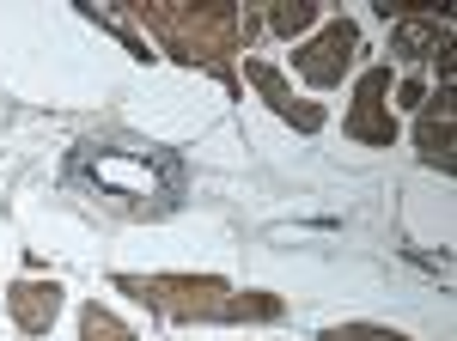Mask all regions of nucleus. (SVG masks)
Instances as JSON below:
<instances>
[{
    "label": "nucleus",
    "mask_w": 457,
    "mask_h": 341,
    "mask_svg": "<svg viewBox=\"0 0 457 341\" xmlns=\"http://www.w3.org/2000/svg\"><path fill=\"white\" fill-rule=\"evenodd\" d=\"M122 19L141 25L171 62L208 68L226 92L238 86V55H245V43L256 37V19L238 12L232 0H208V6H189V0H129Z\"/></svg>",
    "instance_id": "f257e3e1"
},
{
    "label": "nucleus",
    "mask_w": 457,
    "mask_h": 341,
    "mask_svg": "<svg viewBox=\"0 0 457 341\" xmlns=\"http://www.w3.org/2000/svg\"><path fill=\"white\" fill-rule=\"evenodd\" d=\"M116 293L141 299L165 323H281V293H238L220 274H116Z\"/></svg>",
    "instance_id": "f03ea898"
},
{
    "label": "nucleus",
    "mask_w": 457,
    "mask_h": 341,
    "mask_svg": "<svg viewBox=\"0 0 457 341\" xmlns=\"http://www.w3.org/2000/svg\"><path fill=\"white\" fill-rule=\"evenodd\" d=\"M73 183H92L104 202H116L122 213H171L183 195V165L171 153H122V146H73Z\"/></svg>",
    "instance_id": "7ed1b4c3"
},
{
    "label": "nucleus",
    "mask_w": 457,
    "mask_h": 341,
    "mask_svg": "<svg viewBox=\"0 0 457 341\" xmlns=\"http://www.w3.org/2000/svg\"><path fill=\"white\" fill-rule=\"evenodd\" d=\"M353 55H360V25L353 19H329L317 37H305L299 49H293V73L317 86V92H329V86H342V73L353 68Z\"/></svg>",
    "instance_id": "20e7f679"
},
{
    "label": "nucleus",
    "mask_w": 457,
    "mask_h": 341,
    "mask_svg": "<svg viewBox=\"0 0 457 341\" xmlns=\"http://www.w3.org/2000/svg\"><path fill=\"white\" fill-rule=\"evenodd\" d=\"M342 129H348V140H360V146H390V140H396V116H390V68H366L360 73Z\"/></svg>",
    "instance_id": "39448f33"
},
{
    "label": "nucleus",
    "mask_w": 457,
    "mask_h": 341,
    "mask_svg": "<svg viewBox=\"0 0 457 341\" xmlns=\"http://www.w3.org/2000/svg\"><path fill=\"white\" fill-rule=\"evenodd\" d=\"M245 79L256 86V98L269 104L281 122H293L299 135H317V129H323V104L299 98V92H293V79H287L275 62H262V55H245Z\"/></svg>",
    "instance_id": "423d86ee"
},
{
    "label": "nucleus",
    "mask_w": 457,
    "mask_h": 341,
    "mask_svg": "<svg viewBox=\"0 0 457 341\" xmlns=\"http://www.w3.org/2000/svg\"><path fill=\"white\" fill-rule=\"evenodd\" d=\"M385 19H390V55H403V62L452 49V19L433 6H385Z\"/></svg>",
    "instance_id": "0eeeda50"
},
{
    "label": "nucleus",
    "mask_w": 457,
    "mask_h": 341,
    "mask_svg": "<svg viewBox=\"0 0 457 341\" xmlns=\"http://www.w3.org/2000/svg\"><path fill=\"white\" fill-rule=\"evenodd\" d=\"M62 280H12L6 287V317L25 329V336H49L55 317H62Z\"/></svg>",
    "instance_id": "6e6552de"
},
{
    "label": "nucleus",
    "mask_w": 457,
    "mask_h": 341,
    "mask_svg": "<svg viewBox=\"0 0 457 341\" xmlns=\"http://www.w3.org/2000/svg\"><path fill=\"white\" fill-rule=\"evenodd\" d=\"M452 116H457L452 86H439V98H427L421 122H415V146H421L427 165H439V170H452Z\"/></svg>",
    "instance_id": "1a4fd4ad"
},
{
    "label": "nucleus",
    "mask_w": 457,
    "mask_h": 341,
    "mask_svg": "<svg viewBox=\"0 0 457 341\" xmlns=\"http://www.w3.org/2000/svg\"><path fill=\"white\" fill-rule=\"evenodd\" d=\"M317 19H323V6H317V0H275V6L262 12V25H269L275 37H287V43H293V37H305Z\"/></svg>",
    "instance_id": "9d476101"
},
{
    "label": "nucleus",
    "mask_w": 457,
    "mask_h": 341,
    "mask_svg": "<svg viewBox=\"0 0 457 341\" xmlns=\"http://www.w3.org/2000/svg\"><path fill=\"white\" fill-rule=\"evenodd\" d=\"M79 341H141V336H135V329H129L110 305L86 299V305H79Z\"/></svg>",
    "instance_id": "9b49d317"
},
{
    "label": "nucleus",
    "mask_w": 457,
    "mask_h": 341,
    "mask_svg": "<svg viewBox=\"0 0 457 341\" xmlns=\"http://www.w3.org/2000/svg\"><path fill=\"white\" fill-rule=\"evenodd\" d=\"M317 341H409V336L385 329V323H329V329H317Z\"/></svg>",
    "instance_id": "f8f14e48"
},
{
    "label": "nucleus",
    "mask_w": 457,
    "mask_h": 341,
    "mask_svg": "<svg viewBox=\"0 0 457 341\" xmlns=\"http://www.w3.org/2000/svg\"><path fill=\"white\" fill-rule=\"evenodd\" d=\"M86 12H92V19H98V25H104L110 37H122V43H129V49H135V62H153V49H146V37L135 31V25H129V19H122V12H110V6H86Z\"/></svg>",
    "instance_id": "ddd939ff"
},
{
    "label": "nucleus",
    "mask_w": 457,
    "mask_h": 341,
    "mask_svg": "<svg viewBox=\"0 0 457 341\" xmlns=\"http://www.w3.org/2000/svg\"><path fill=\"white\" fill-rule=\"evenodd\" d=\"M396 104H403V110H421V104H427V79H421V73H409V79L396 86Z\"/></svg>",
    "instance_id": "4468645a"
}]
</instances>
